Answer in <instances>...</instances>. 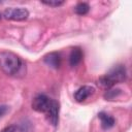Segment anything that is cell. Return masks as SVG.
Returning <instances> with one entry per match:
<instances>
[{
    "label": "cell",
    "mask_w": 132,
    "mask_h": 132,
    "mask_svg": "<svg viewBox=\"0 0 132 132\" xmlns=\"http://www.w3.org/2000/svg\"><path fill=\"white\" fill-rule=\"evenodd\" d=\"M21 67L22 61L19 56L11 52L0 53V68L4 73L8 75L16 74Z\"/></svg>",
    "instance_id": "cell-1"
},
{
    "label": "cell",
    "mask_w": 132,
    "mask_h": 132,
    "mask_svg": "<svg viewBox=\"0 0 132 132\" xmlns=\"http://www.w3.org/2000/svg\"><path fill=\"white\" fill-rule=\"evenodd\" d=\"M126 77H127V72L125 67L123 65H118V66H114L106 75L102 76L99 79L98 84L103 88L110 89L113 85L124 81Z\"/></svg>",
    "instance_id": "cell-2"
},
{
    "label": "cell",
    "mask_w": 132,
    "mask_h": 132,
    "mask_svg": "<svg viewBox=\"0 0 132 132\" xmlns=\"http://www.w3.org/2000/svg\"><path fill=\"white\" fill-rule=\"evenodd\" d=\"M3 16L10 21H24L29 16V11L23 7H9L3 12Z\"/></svg>",
    "instance_id": "cell-3"
},
{
    "label": "cell",
    "mask_w": 132,
    "mask_h": 132,
    "mask_svg": "<svg viewBox=\"0 0 132 132\" xmlns=\"http://www.w3.org/2000/svg\"><path fill=\"white\" fill-rule=\"evenodd\" d=\"M51 100L47 96L43 95V94H39L36 97H34L33 101H32V108L38 112H46Z\"/></svg>",
    "instance_id": "cell-4"
},
{
    "label": "cell",
    "mask_w": 132,
    "mask_h": 132,
    "mask_svg": "<svg viewBox=\"0 0 132 132\" xmlns=\"http://www.w3.org/2000/svg\"><path fill=\"white\" fill-rule=\"evenodd\" d=\"M59 110H60V107H59V103L56 101V100H51V103H50V106L46 110V119L47 121L53 125V126H57L58 125V122H59Z\"/></svg>",
    "instance_id": "cell-5"
},
{
    "label": "cell",
    "mask_w": 132,
    "mask_h": 132,
    "mask_svg": "<svg viewBox=\"0 0 132 132\" xmlns=\"http://www.w3.org/2000/svg\"><path fill=\"white\" fill-rule=\"evenodd\" d=\"M95 92V89L93 87H90V86H82L80 87L74 94V99L77 101V102H82L85 101L87 98H89L92 94H94Z\"/></svg>",
    "instance_id": "cell-6"
},
{
    "label": "cell",
    "mask_w": 132,
    "mask_h": 132,
    "mask_svg": "<svg viewBox=\"0 0 132 132\" xmlns=\"http://www.w3.org/2000/svg\"><path fill=\"white\" fill-rule=\"evenodd\" d=\"M44 63L46 65H48L50 67L52 68H55V69H58L60 66H61V61H62V58L60 56L59 53H51V54H47L44 59H43Z\"/></svg>",
    "instance_id": "cell-7"
},
{
    "label": "cell",
    "mask_w": 132,
    "mask_h": 132,
    "mask_svg": "<svg viewBox=\"0 0 132 132\" xmlns=\"http://www.w3.org/2000/svg\"><path fill=\"white\" fill-rule=\"evenodd\" d=\"M82 59V52L79 47H74L71 50L70 52V55H69V64L70 66L74 67V66H77L80 61Z\"/></svg>",
    "instance_id": "cell-8"
},
{
    "label": "cell",
    "mask_w": 132,
    "mask_h": 132,
    "mask_svg": "<svg viewBox=\"0 0 132 132\" xmlns=\"http://www.w3.org/2000/svg\"><path fill=\"white\" fill-rule=\"evenodd\" d=\"M98 118H99L100 121H101V127H102L103 129H110V128L113 127L114 124H116L114 119H113L111 116H109V114H107V113H105V112H100V113L98 114Z\"/></svg>",
    "instance_id": "cell-9"
},
{
    "label": "cell",
    "mask_w": 132,
    "mask_h": 132,
    "mask_svg": "<svg viewBox=\"0 0 132 132\" xmlns=\"http://www.w3.org/2000/svg\"><path fill=\"white\" fill-rule=\"evenodd\" d=\"M89 10H90V6H89V4L86 3V2H79V3H77L76 6L74 7L75 13H77V14H79V15H85V14H87V13L89 12Z\"/></svg>",
    "instance_id": "cell-10"
},
{
    "label": "cell",
    "mask_w": 132,
    "mask_h": 132,
    "mask_svg": "<svg viewBox=\"0 0 132 132\" xmlns=\"http://www.w3.org/2000/svg\"><path fill=\"white\" fill-rule=\"evenodd\" d=\"M120 93H121V90L120 89H108L106 91V93L104 94V97L106 99H108V100H111L114 97H117Z\"/></svg>",
    "instance_id": "cell-11"
},
{
    "label": "cell",
    "mask_w": 132,
    "mask_h": 132,
    "mask_svg": "<svg viewBox=\"0 0 132 132\" xmlns=\"http://www.w3.org/2000/svg\"><path fill=\"white\" fill-rule=\"evenodd\" d=\"M42 4L48 5V6H53V7H58L60 5H62L64 2L63 1H41Z\"/></svg>",
    "instance_id": "cell-12"
},
{
    "label": "cell",
    "mask_w": 132,
    "mask_h": 132,
    "mask_svg": "<svg viewBox=\"0 0 132 132\" xmlns=\"http://www.w3.org/2000/svg\"><path fill=\"white\" fill-rule=\"evenodd\" d=\"M15 130H16L15 126L11 125V126H7V127H5V128L2 129L0 132H15Z\"/></svg>",
    "instance_id": "cell-13"
},
{
    "label": "cell",
    "mask_w": 132,
    "mask_h": 132,
    "mask_svg": "<svg viewBox=\"0 0 132 132\" xmlns=\"http://www.w3.org/2000/svg\"><path fill=\"white\" fill-rule=\"evenodd\" d=\"M8 110V107L6 105H0V118L3 117Z\"/></svg>",
    "instance_id": "cell-14"
},
{
    "label": "cell",
    "mask_w": 132,
    "mask_h": 132,
    "mask_svg": "<svg viewBox=\"0 0 132 132\" xmlns=\"http://www.w3.org/2000/svg\"><path fill=\"white\" fill-rule=\"evenodd\" d=\"M0 20H1V13H0Z\"/></svg>",
    "instance_id": "cell-15"
}]
</instances>
